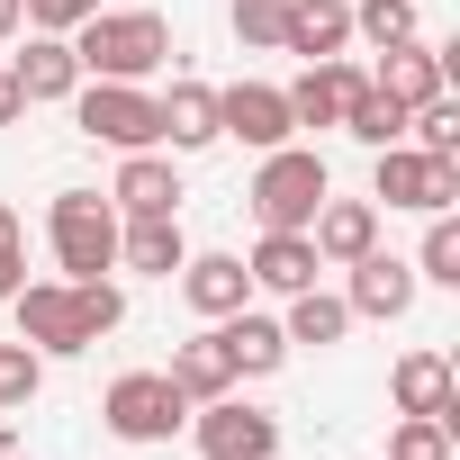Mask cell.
I'll return each mask as SVG.
<instances>
[{"label": "cell", "instance_id": "25", "mask_svg": "<svg viewBox=\"0 0 460 460\" xmlns=\"http://www.w3.org/2000/svg\"><path fill=\"white\" fill-rule=\"evenodd\" d=\"M334 127H343L352 145H370V154H379V145H406V109H397L379 82H361V91L343 100V118H334Z\"/></svg>", "mask_w": 460, "mask_h": 460}, {"label": "cell", "instance_id": "8", "mask_svg": "<svg viewBox=\"0 0 460 460\" xmlns=\"http://www.w3.org/2000/svg\"><path fill=\"white\" fill-rule=\"evenodd\" d=\"M271 451H280V415L244 406L235 388L199 406V460H271Z\"/></svg>", "mask_w": 460, "mask_h": 460}, {"label": "cell", "instance_id": "36", "mask_svg": "<svg viewBox=\"0 0 460 460\" xmlns=\"http://www.w3.org/2000/svg\"><path fill=\"white\" fill-rule=\"evenodd\" d=\"M0 460H28V451H0Z\"/></svg>", "mask_w": 460, "mask_h": 460}, {"label": "cell", "instance_id": "29", "mask_svg": "<svg viewBox=\"0 0 460 460\" xmlns=\"http://www.w3.org/2000/svg\"><path fill=\"white\" fill-rule=\"evenodd\" d=\"M352 37H370L379 55L415 37V0H352Z\"/></svg>", "mask_w": 460, "mask_h": 460}, {"label": "cell", "instance_id": "10", "mask_svg": "<svg viewBox=\"0 0 460 460\" xmlns=\"http://www.w3.org/2000/svg\"><path fill=\"white\" fill-rule=\"evenodd\" d=\"M343 271H352V289H343L352 325H361V316H370V325H397V316L415 307V289H424V280H415V262H397V253H379V244H370L361 262H343Z\"/></svg>", "mask_w": 460, "mask_h": 460}, {"label": "cell", "instance_id": "31", "mask_svg": "<svg viewBox=\"0 0 460 460\" xmlns=\"http://www.w3.org/2000/svg\"><path fill=\"white\" fill-rule=\"evenodd\" d=\"M19 10H28V28H37V37H73L91 10H109V0H19Z\"/></svg>", "mask_w": 460, "mask_h": 460}, {"label": "cell", "instance_id": "3", "mask_svg": "<svg viewBox=\"0 0 460 460\" xmlns=\"http://www.w3.org/2000/svg\"><path fill=\"white\" fill-rule=\"evenodd\" d=\"M46 244H55L64 280L118 271V208H109L100 190H55V208H46Z\"/></svg>", "mask_w": 460, "mask_h": 460}, {"label": "cell", "instance_id": "23", "mask_svg": "<svg viewBox=\"0 0 460 460\" xmlns=\"http://www.w3.org/2000/svg\"><path fill=\"white\" fill-rule=\"evenodd\" d=\"M244 271H253V289L298 298V289H316V271H325V262H316V244H307V235H262Z\"/></svg>", "mask_w": 460, "mask_h": 460}, {"label": "cell", "instance_id": "5", "mask_svg": "<svg viewBox=\"0 0 460 460\" xmlns=\"http://www.w3.org/2000/svg\"><path fill=\"white\" fill-rule=\"evenodd\" d=\"M370 199L388 208H460V154H415V145H379L370 163Z\"/></svg>", "mask_w": 460, "mask_h": 460}, {"label": "cell", "instance_id": "11", "mask_svg": "<svg viewBox=\"0 0 460 460\" xmlns=\"http://www.w3.org/2000/svg\"><path fill=\"white\" fill-rule=\"evenodd\" d=\"M181 298H190V316H235V307H253V271H244V253H190L181 262Z\"/></svg>", "mask_w": 460, "mask_h": 460}, {"label": "cell", "instance_id": "17", "mask_svg": "<svg viewBox=\"0 0 460 460\" xmlns=\"http://www.w3.org/2000/svg\"><path fill=\"white\" fill-rule=\"evenodd\" d=\"M10 82H19L28 109H37V100H73V91H82L73 37H28V55H10Z\"/></svg>", "mask_w": 460, "mask_h": 460}, {"label": "cell", "instance_id": "12", "mask_svg": "<svg viewBox=\"0 0 460 460\" xmlns=\"http://www.w3.org/2000/svg\"><path fill=\"white\" fill-rule=\"evenodd\" d=\"M109 208H118V217H181V172H172V154H163V145L127 154V163H118Z\"/></svg>", "mask_w": 460, "mask_h": 460}, {"label": "cell", "instance_id": "1", "mask_svg": "<svg viewBox=\"0 0 460 460\" xmlns=\"http://www.w3.org/2000/svg\"><path fill=\"white\" fill-rule=\"evenodd\" d=\"M73 64H82V82H154L172 64V19L163 10H91L73 28Z\"/></svg>", "mask_w": 460, "mask_h": 460}, {"label": "cell", "instance_id": "32", "mask_svg": "<svg viewBox=\"0 0 460 460\" xmlns=\"http://www.w3.org/2000/svg\"><path fill=\"white\" fill-rule=\"evenodd\" d=\"M19 280H28V226L19 208H0V298H19Z\"/></svg>", "mask_w": 460, "mask_h": 460}, {"label": "cell", "instance_id": "18", "mask_svg": "<svg viewBox=\"0 0 460 460\" xmlns=\"http://www.w3.org/2000/svg\"><path fill=\"white\" fill-rule=\"evenodd\" d=\"M118 262H127V271H145V280H172V271L190 262L181 217H118Z\"/></svg>", "mask_w": 460, "mask_h": 460}, {"label": "cell", "instance_id": "20", "mask_svg": "<svg viewBox=\"0 0 460 460\" xmlns=\"http://www.w3.org/2000/svg\"><path fill=\"white\" fill-rule=\"evenodd\" d=\"M370 82H379V91H388L397 109H424V100H433V91L451 82V64H442V46H424V37H406V46H388V64H379Z\"/></svg>", "mask_w": 460, "mask_h": 460}, {"label": "cell", "instance_id": "21", "mask_svg": "<svg viewBox=\"0 0 460 460\" xmlns=\"http://www.w3.org/2000/svg\"><path fill=\"white\" fill-rule=\"evenodd\" d=\"M154 109H163V154H208L217 145V91L208 82H172Z\"/></svg>", "mask_w": 460, "mask_h": 460}, {"label": "cell", "instance_id": "34", "mask_svg": "<svg viewBox=\"0 0 460 460\" xmlns=\"http://www.w3.org/2000/svg\"><path fill=\"white\" fill-rule=\"evenodd\" d=\"M28 118V100H19V82H10V64H0V127H19Z\"/></svg>", "mask_w": 460, "mask_h": 460}, {"label": "cell", "instance_id": "6", "mask_svg": "<svg viewBox=\"0 0 460 460\" xmlns=\"http://www.w3.org/2000/svg\"><path fill=\"white\" fill-rule=\"evenodd\" d=\"M181 415H190V397H181L163 370H127V379H109V397H100V424H109L118 442H172Z\"/></svg>", "mask_w": 460, "mask_h": 460}, {"label": "cell", "instance_id": "15", "mask_svg": "<svg viewBox=\"0 0 460 460\" xmlns=\"http://www.w3.org/2000/svg\"><path fill=\"white\" fill-rule=\"evenodd\" d=\"M361 82H370V73H361L352 55H325V64H307L280 100H289V118H298V127H334V118H343V100H352Z\"/></svg>", "mask_w": 460, "mask_h": 460}, {"label": "cell", "instance_id": "19", "mask_svg": "<svg viewBox=\"0 0 460 460\" xmlns=\"http://www.w3.org/2000/svg\"><path fill=\"white\" fill-rule=\"evenodd\" d=\"M190 406H208V397H226V388H235V352H226V334L208 325V334H190L181 352H172V370H163Z\"/></svg>", "mask_w": 460, "mask_h": 460}, {"label": "cell", "instance_id": "7", "mask_svg": "<svg viewBox=\"0 0 460 460\" xmlns=\"http://www.w3.org/2000/svg\"><path fill=\"white\" fill-rule=\"evenodd\" d=\"M19 343H37L46 361L55 352H91V325H82V289L73 280H19Z\"/></svg>", "mask_w": 460, "mask_h": 460}, {"label": "cell", "instance_id": "22", "mask_svg": "<svg viewBox=\"0 0 460 460\" xmlns=\"http://www.w3.org/2000/svg\"><path fill=\"white\" fill-rule=\"evenodd\" d=\"M217 334H226V352H235V379H271V370L289 361V334H280V316H253V307H235V316H217Z\"/></svg>", "mask_w": 460, "mask_h": 460}, {"label": "cell", "instance_id": "13", "mask_svg": "<svg viewBox=\"0 0 460 460\" xmlns=\"http://www.w3.org/2000/svg\"><path fill=\"white\" fill-rule=\"evenodd\" d=\"M388 397H397V415H433V424L460 433V388H451V361L442 352H406L388 370Z\"/></svg>", "mask_w": 460, "mask_h": 460}, {"label": "cell", "instance_id": "4", "mask_svg": "<svg viewBox=\"0 0 460 460\" xmlns=\"http://www.w3.org/2000/svg\"><path fill=\"white\" fill-rule=\"evenodd\" d=\"M73 127H82L91 145H118V154L163 145V109H154L145 82H82V91H73Z\"/></svg>", "mask_w": 460, "mask_h": 460}, {"label": "cell", "instance_id": "35", "mask_svg": "<svg viewBox=\"0 0 460 460\" xmlns=\"http://www.w3.org/2000/svg\"><path fill=\"white\" fill-rule=\"evenodd\" d=\"M19 28H28V10H19V0H0V46H10Z\"/></svg>", "mask_w": 460, "mask_h": 460}, {"label": "cell", "instance_id": "14", "mask_svg": "<svg viewBox=\"0 0 460 460\" xmlns=\"http://www.w3.org/2000/svg\"><path fill=\"white\" fill-rule=\"evenodd\" d=\"M307 244H316V262H361L379 244V199H334L325 190V208L307 217Z\"/></svg>", "mask_w": 460, "mask_h": 460}, {"label": "cell", "instance_id": "9", "mask_svg": "<svg viewBox=\"0 0 460 460\" xmlns=\"http://www.w3.org/2000/svg\"><path fill=\"white\" fill-rule=\"evenodd\" d=\"M217 136H235V145L271 154V145H289V136H298V118H289L280 82H235V91H217Z\"/></svg>", "mask_w": 460, "mask_h": 460}, {"label": "cell", "instance_id": "27", "mask_svg": "<svg viewBox=\"0 0 460 460\" xmlns=\"http://www.w3.org/2000/svg\"><path fill=\"white\" fill-rule=\"evenodd\" d=\"M406 145H415V154H460V100L433 91L424 109H406Z\"/></svg>", "mask_w": 460, "mask_h": 460}, {"label": "cell", "instance_id": "30", "mask_svg": "<svg viewBox=\"0 0 460 460\" xmlns=\"http://www.w3.org/2000/svg\"><path fill=\"white\" fill-rule=\"evenodd\" d=\"M388 460H451V424H433V415H397Z\"/></svg>", "mask_w": 460, "mask_h": 460}, {"label": "cell", "instance_id": "24", "mask_svg": "<svg viewBox=\"0 0 460 460\" xmlns=\"http://www.w3.org/2000/svg\"><path fill=\"white\" fill-rule=\"evenodd\" d=\"M280 334H289V352L307 343V352H334L343 334H352V307L343 298H325V289H298L289 298V316H280Z\"/></svg>", "mask_w": 460, "mask_h": 460}, {"label": "cell", "instance_id": "33", "mask_svg": "<svg viewBox=\"0 0 460 460\" xmlns=\"http://www.w3.org/2000/svg\"><path fill=\"white\" fill-rule=\"evenodd\" d=\"M280 10L289 0H235V37L244 46H280Z\"/></svg>", "mask_w": 460, "mask_h": 460}, {"label": "cell", "instance_id": "2", "mask_svg": "<svg viewBox=\"0 0 460 460\" xmlns=\"http://www.w3.org/2000/svg\"><path fill=\"white\" fill-rule=\"evenodd\" d=\"M325 190H334V172H325L316 145H271L244 199H253V217H262V235H307V217L325 208Z\"/></svg>", "mask_w": 460, "mask_h": 460}, {"label": "cell", "instance_id": "26", "mask_svg": "<svg viewBox=\"0 0 460 460\" xmlns=\"http://www.w3.org/2000/svg\"><path fill=\"white\" fill-rule=\"evenodd\" d=\"M415 280H433V289H460V217H451V208H433V226H424Z\"/></svg>", "mask_w": 460, "mask_h": 460}, {"label": "cell", "instance_id": "16", "mask_svg": "<svg viewBox=\"0 0 460 460\" xmlns=\"http://www.w3.org/2000/svg\"><path fill=\"white\" fill-rule=\"evenodd\" d=\"M343 46H352V0H289V10H280V55L325 64Z\"/></svg>", "mask_w": 460, "mask_h": 460}, {"label": "cell", "instance_id": "28", "mask_svg": "<svg viewBox=\"0 0 460 460\" xmlns=\"http://www.w3.org/2000/svg\"><path fill=\"white\" fill-rule=\"evenodd\" d=\"M37 388H46V352L37 343H0V415L37 406Z\"/></svg>", "mask_w": 460, "mask_h": 460}]
</instances>
